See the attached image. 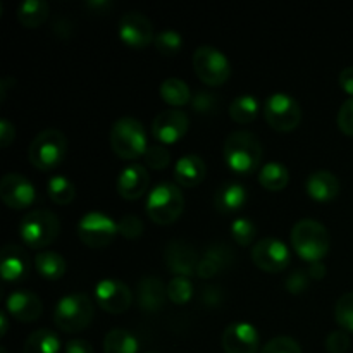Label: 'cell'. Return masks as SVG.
<instances>
[{
    "instance_id": "50",
    "label": "cell",
    "mask_w": 353,
    "mask_h": 353,
    "mask_svg": "<svg viewBox=\"0 0 353 353\" xmlns=\"http://www.w3.org/2000/svg\"><path fill=\"white\" fill-rule=\"evenodd\" d=\"M86 6H88L90 9L95 10L97 14H102V12H105L107 9H110V7H112V3L105 2V0H97V2H95V0H90Z\"/></svg>"
},
{
    "instance_id": "35",
    "label": "cell",
    "mask_w": 353,
    "mask_h": 353,
    "mask_svg": "<svg viewBox=\"0 0 353 353\" xmlns=\"http://www.w3.org/2000/svg\"><path fill=\"white\" fill-rule=\"evenodd\" d=\"M154 45L162 55H165V57H172V55H176L179 50H181L183 38L178 31L164 30L155 37Z\"/></svg>"
},
{
    "instance_id": "2",
    "label": "cell",
    "mask_w": 353,
    "mask_h": 353,
    "mask_svg": "<svg viewBox=\"0 0 353 353\" xmlns=\"http://www.w3.org/2000/svg\"><path fill=\"white\" fill-rule=\"evenodd\" d=\"M292 245L300 257L312 264L319 262L327 254L331 238L324 224H321L319 221L302 219L293 226Z\"/></svg>"
},
{
    "instance_id": "24",
    "label": "cell",
    "mask_w": 353,
    "mask_h": 353,
    "mask_svg": "<svg viewBox=\"0 0 353 353\" xmlns=\"http://www.w3.org/2000/svg\"><path fill=\"white\" fill-rule=\"evenodd\" d=\"M233 259L234 255L230 247H226V245H214L200 259L199 265H196V274L202 279L214 278L217 272L228 268L233 262Z\"/></svg>"
},
{
    "instance_id": "44",
    "label": "cell",
    "mask_w": 353,
    "mask_h": 353,
    "mask_svg": "<svg viewBox=\"0 0 353 353\" xmlns=\"http://www.w3.org/2000/svg\"><path fill=\"white\" fill-rule=\"evenodd\" d=\"M310 285V278L307 274V271H295L286 278L285 286L290 293L293 295H300V293L307 292Z\"/></svg>"
},
{
    "instance_id": "37",
    "label": "cell",
    "mask_w": 353,
    "mask_h": 353,
    "mask_svg": "<svg viewBox=\"0 0 353 353\" xmlns=\"http://www.w3.org/2000/svg\"><path fill=\"white\" fill-rule=\"evenodd\" d=\"M231 234H233L234 241L238 245L247 247V245H250L254 241L255 234H257V228H255V224L250 219L240 217V219H236L231 224Z\"/></svg>"
},
{
    "instance_id": "51",
    "label": "cell",
    "mask_w": 353,
    "mask_h": 353,
    "mask_svg": "<svg viewBox=\"0 0 353 353\" xmlns=\"http://www.w3.org/2000/svg\"><path fill=\"white\" fill-rule=\"evenodd\" d=\"M14 83H16V79H14V78H6V79H2V83H0V95H2V100L6 99L7 88H9L10 85H14Z\"/></svg>"
},
{
    "instance_id": "4",
    "label": "cell",
    "mask_w": 353,
    "mask_h": 353,
    "mask_svg": "<svg viewBox=\"0 0 353 353\" xmlns=\"http://www.w3.org/2000/svg\"><path fill=\"white\" fill-rule=\"evenodd\" d=\"M95 307L86 293H72L59 300L54 310V323L65 333L83 331L93 319Z\"/></svg>"
},
{
    "instance_id": "23",
    "label": "cell",
    "mask_w": 353,
    "mask_h": 353,
    "mask_svg": "<svg viewBox=\"0 0 353 353\" xmlns=\"http://www.w3.org/2000/svg\"><path fill=\"white\" fill-rule=\"evenodd\" d=\"M307 193L317 202H330L340 193V181L330 171H316L307 178Z\"/></svg>"
},
{
    "instance_id": "8",
    "label": "cell",
    "mask_w": 353,
    "mask_h": 353,
    "mask_svg": "<svg viewBox=\"0 0 353 353\" xmlns=\"http://www.w3.org/2000/svg\"><path fill=\"white\" fill-rule=\"evenodd\" d=\"M193 69L196 76L209 86H219L228 81L231 65L226 55L210 45H202L193 54Z\"/></svg>"
},
{
    "instance_id": "15",
    "label": "cell",
    "mask_w": 353,
    "mask_h": 353,
    "mask_svg": "<svg viewBox=\"0 0 353 353\" xmlns=\"http://www.w3.org/2000/svg\"><path fill=\"white\" fill-rule=\"evenodd\" d=\"M188 116L179 109L162 110L155 116L152 124V134L161 143L171 145L181 140L188 131Z\"/></svg>"
},
{
    "instance_id": "20",
    "label": "cell",
    "mask_w": 353,
    "mask_h": 353,
    "mask_svg": "<svg viewBox=\"0 0 353 353\" xmlns=\"http://www.w3.org/2000/svg\"><path fill=\"white\" fill-rule=\"evenodd\" d=\"M7 312L21 323H33L41 314V302L31 292H14L7 299Z\"/></svg>"
},
{
    "instance_id": "19",
    "label": "cell",
    "mask_w": 353,
    "mask_h": 353,
    "mask_svg": "<svg viewBox=\"0 0 353 353\" xmlns=\"http://www.w3.org/2000/svg\"><path fill=\"white\" fill-rule=\"evenodd\" d=\"M0 271L6 281H17L30 272V257L28 252L19 245H6L2 248Z\"/></svg>"
},
{
    "instance_id": "14",
    "label": "cell",
    "mask_w": 353,
    "mask_h": 353,
    "mask_svg": "<svg viewBox=\"0 0 353 353\" xmlns=\"http://www.w3.org/2000/svg\"><path fill=\"white\" fill-rule=\"evenodd\" d=\"M0 199L10 209L21 210L34 202L37 192H34V186L24 176L9 172L0 179Z\"/></svg>"
},
{
    "instance_id": "16",
    "label": "cell",
    "mask_w": 353,
    "mask_h": 353,
    "mask_svg": "<svg viewBox=\"0 0 353 353\" xmlns=\"http://www.w3.org/2000/svg\"><path fill=\"white\" fill-rule=\"evenodd\" d=\"M259 333L252 324L234 323L224 330L223 348L226 353H257Z\"/></svg>"
},
{
    "instance_id": "38",
    "label": "cell",
    "mask_w": 353,
    "mask_h": 353,
    "mask_svg": "<svg viewBox=\"0 0 353 353\" xmlns=\"http://www.w3.org/2000/svg\"><path fill=\"white\" fill-rule=\"evenodd\" d=\"M143 157L147 165H150L152 169H157V171L165 169L169 165V162H171V155H169L168 148L162 147V145H152V147H148Z\"/></svg>"
},
{
    "instance_id": "32",
    "label": "cell",
    "mask_w": 353,
    "mask_h": 353,
    "mask_svg": "<svg viewBox=\"0 0 353 353\" xmlns=\"http://www.w3.org/2000/svg\"><path fill=\"white\" fill-rule=\"evenodd\" d=\"M259 100L254 95H240L231 102L230 116L234 123L248 124L257 117Z\"/></svg>"
},
{
    "instance_id": "21",
    "label": "cell",
    "mask_w": 353,
    "mask_h": 353,
    "mask_svg": "<svg viewBox=\"0 0 353 353\" xmlns=\"http://www.w3.org/2000/svg\"><path fill=\"white\" fill-rule=\"evenodd\" d=\"M138 303L143 310H159L164 307L165 299L168 296V288L164 286V283L161 281L155 276H143V278L138 281Z\"/></svg>"
},
{
    "instance_id": "27",
    "label": "cell",
    "mask_w": 353,
    "mask_h": 353,
    "mask_svg": "<svg viewBox=\"0 0 353 353\" xmlns=\"http://www.w3.org/2000/svg\"><path fill=\"white\" fill-rule=\"evenodd\" d=\"M48 17V3L45 0H24L17 9V19L24 28L41 26Z\"/></svg>"
},
{
    "instance_id": "31",
    "label": "cell",
    "mask_w": 353,
    "mask_h": 353,
    "mask_svg": "<svg viewBox=\"0 0 353 353\" xmlns=\"http://www.w3.org/2000/svg\"><path fill=\"white\" fill-rule=\"evenodd\" d=\"M161 97L164 102L174 107L185 105V103L192 102L193 99L192 92H190V86L179 78L164 79L161 85Z\"/></svg>"
},
{
    "instance_id": "48",
    "label": "cell",
    "mask_w": 353,
    "mask_h": 353,
    "mask_svg": "<svg viewBox=\"0 0 353 353\" xmlns=\"http://www.w3.org/2000/svg\"><path fill=\"white\" fill-rule=\"evenodd\" d=\"M65 353H93V347L86 340H71L65 345Z\"/></svg>"
},
{
    "instance_id": "30",
    "label": "cell",
    "mask_w": 353,
    "mask_h": 353,
    "mask_svg": "<svg viewBox=\"0 0 353 353\" xmlns=\"http://www.w3.org/2000/svg\"><path fill=\"white\" fill-rule=\"evenodd\" d=\"M138 340L126 330H112L105 334L103 352L105 353H138Z\"/></svg>"
},
{
    "instance_id": "9",
    "label": "cell",
    "mask_w": 353,
    "mask_h": 353,
    "mask_svg": "<svg viewBox=\"0 0 353 353\" xmlns=\"http://www.w3.org/2000/svg\"><path fill=\"white\" fill-rule=\"evenodd\" d=\"M264 117L269 126L276 131L295 130L302 121V109L293 97L286 93H274L264 103Z\"/></svg>"
},
{
    "instance_id": "49",
    "label": "cell",
    "mask_w": 353,
    "mask_h": 353,
    "mask_svg": "<svg viewBox=\"0 0 353 353\" xmlns=\"http://www.w3.org/2000/svg\"><path fill=\"white\" fill-rule=\"evenodd\" d=\"M307 274H309V278L312 279H323L324 276H326V265L323 264V262H312V264L309 265V269H307Z\"/></svg>"
},
{
    "instance_id": "54",
    "label": "cell",
    "mask_w": 353,
    "mask_h": 353,
    "mask_svg": "<svg viewBox=\"0 0 353 353\" xmlns=\"http://www.w3.org/2000/svg\"><path fill=\"white\" fill-rule=\"evenodd\" d=\"M147 353H157V352H147Z\"/></svg>"
},
{
    "instance_id": "6",
    "label": "cell",
    "mask_w": 353,
    "mask_h": 353,
    "mask_svg": "<svg viewBox=\"0 0 353 353\" xmlns=\"http://www.w3.org/2000/svg\"><path fill=\"white\" fill-rule=\"evenodd\" d=\"M110 147L121 159H137L147 152L143 124L134 117H121L110 128Z\"/></svg>"
},
{
    "instance_id": "17",
    "label": "cell",
    "mask_w": 353,
    "mask_h": 353,
    "mask_svg": "<svg viewBox=\"0 0 353 353\" xmlns=\"http://www.w3.org/2000/svg\"><path fill=\"white\" fill-rule=\"evenodd\" d=\"M164 257L168 268L171 269L176 276H185V278H188L193 272H196V265H199L200 262L199 255L193 250L192 245H188L186 241L181 240H172L171 243L165 247Z\"/></svg>"
},
{
    "instance_id": "43",
    "label": "cell",
    "mask_w": 353,
    "mask_h": 353,
    "mask_svg": "<svg viewBox=\"0 0 353 353\" xmlns=\"http://www.w3.org/2000/svg\"><path fill=\"white\" fill-rule=\"evenodd\" d=\"M338 128L347 137H353V97L345 100L338 110Z\"/></svg>"
},
{
    "instance_id": "22",
    "label": "cell",
    "mask_w": 353,
    "mask_h": 353,
    "mask_svg": "<svg viewBox=\"0 0 353 353\" xmlns=\"http://www.w3.org/2000/svg\"><path fill=\"white\" fill-rule=\"evenodd\" d=\"M207 168L205 162L195 154H188L179 159L174 165V179L178 185L185 188H193L199 186L205 179Z\"/></svg>"
},
{
    "instance_id": "1",
    "label": "cell",
    "mask_w": 353,
    "mask_h": 353,
    "mask_svg": "<svg viewBox=\"0 0 353 353\" xmlns=\"http://www.w3.org/2000/svg\"><path fill=\"white\" fill-rule=\"evenodd\" d=\"M224 161L234 172H254L262 161V143L252 131H233L224 141Z\"/></svg>"
},
{
    "instance_id": "5",
    "label": "cell",
    "mask_w": 353,
    "mask_h": 353,
    "mask_svg": "<svg viewBox=\"0 0 353 353\" xmlns=\"http://www.w3.org/2000/svg\"><path fill=\"white\" fill-rule=\"evenodd\" d=\"M185 209V199L174 183H159L147 199V214L155 224L168 226L178 221Z\"/></svg>"
},
{
    "instance_id": "18",
    "label": "cell",
    "mask_w": 353,
    "mask_h": 353,
    "mask_svg": "<svg viewBox=\"0 0 353 353\" xmlns=\"http://www.w3.org/2000/svg\"><path fill=\"white\" fill-rule=\"evenodd\" d=\"M148 183H150V176L147 169L143 165L131 164L124 168L117 178V193L124 200H137L147 192Z\"/></svg>"
},
{
    "instance_id": "25",
    "label": "cell",
    "mask_w": 353,
    "mask_h": 353,
    "mask_svg": "<svg viewBox=\"0 0 353 353\" xmlns=\"http://www.w3.org/2000/svg\"><path fill=\"white\" fill-rule=\"evenodd\" d=\"M247 188L240 183H224L216 192V196H214L216 209L223 214L236 212L247 203Z\"/></svg>"
},
{
    "instance_id": "26",
    "label": "cell",
    "mask_w": 353,
    "mask_h": 353,
    "mask_svg": "<svg viewBox=\"0 0 353 353\" xmlns=\"http://www.w3.org/2000/svg\"><path fill=\"white\" fill-rule=\"evenodd\" d=\"M34 268H37L38 274L43 276L48 281H55V279H61L65 274V261L61 254L57 252L45 250L37 254L34 257Z\"/></svg>"
},
{
    "instance_id": "46",
    "label": "cell",
    "mask_w": 353,
    "mask_h": 353,
    "mask_svg": "<svg viewBox=\"0 0 353 353\" xmlns=\"http://www.w3.org/2000/svg\"><path fill=\"white\" fill-rule=\"evenodd\" d=\"M14 138H16V128H14V124L7 119L0 121V147H9L14 141Z\"/></svg>"
},
{
    "instance_id": "52",
    "label": "cell",
    "mask_w": 353,
    "mask_h": 353,
    "mask_svg": "<svg viewBox=\"0 0 353 353\" xmlns=\"http://www.w3.org/2000/svg\"><path fill=\"white\" fill-rule=\"evenodd\" d=\"M0 323H2V330H0V334H2V336H6V333H7V314L6 312L0 314Z\"/></svg>"
},
{
    "instance_id": "11",
    "label": "cell",
    "mask_w": 353,
    "mask_h": 353,
    "mask_svg": "<svg viewBox=\"0 0 353 353\" xmlns=\"http://www.w3.org/2000/svg\"><path fill=\"white\" fill-rule=\"evenodd\" d=\"M252 261L265 272H281L290 264V250L278 238H262L252 248Z\"/></svg>"
},
{
    "instance_id": "53",
    "label": "cell",
    "mask_w": 353,
    "mask_h": 353,
    "mask_svg": "<svg viewBox=\"0 0 353 353\" xmlns=\"http://www.w3.org/2000/svg\"><path fill=\"white\" fill-rule=\"evenodd\" d=\"M0 353H7V350H6V348H2V350H0Z\"/></svg>"
},
{
    "instance_id": "12",
    "label": "cell",
    "mask_w": 353,
    "mask_h": 353,
    "mask_svg": "<svg viewBox=\"0 0 353 353\" xmlns=\"http://www.w3.org/2000/svg\"><path fill=\"white\" fill-rule=\"evenodd\" d=\"M95 299L100 309L109 314H123L133 302L131 290L119 279H102L97 283Z\"/></svg>"
},
{
    "instance_id": "3",
    "label": "cell",
    "mask_w": 353,
    "mask_h": 353,
    "mask_svg": "<svg viewBox=\"0 0 353 353\" xmlns=\"http://www.w3.org/2000/svg\"><path fill=\"white\" fill-rule=\"evenodd\" d=\"M68 154V138L61 130H45L38 133L28 148V159L41 171H50L64 161Z\"/></svg>"
},
{
    "instance_id": "10",
    "label": "cell",
    "mask_w": 353,
    "mask_h": 353,
    "mask_svg": "<svg viewBox=\"0 0 353 353\" xmlns=\"http://www.w3.org/2000/svg\"><path fill=\"white\" fill-rule=\"evenodd\" d=\"M119 234L117 223L112 217L105 216L103 212H88L79 219L78 236L86 247L103 248L112 243V240Z\"/></svg>"
},
{
    "instance_id": "39",
    "label": "cell",
    "mask_w": 353,
    "mask_h": 353,
    "mask_svg": "<svg viewBox=\"0 0 353 353\" xmlns=\"http://www.w3.org/2000/svg\"><path fill=\"white\" fill-rule=\"evenodd\" d=\"M261 353H302V348L293 338L278 336L264 345Z\"/></svg>"
},
{
    "instance_id": "36",
    "label": "cell",
    "mask_w": 353,
    "mask_h": 353,
    "mask_svg": "<svg viewBox=\"0 0 353 353\" xmlns=\"http://www.w3.org/2000/svg\"><path fill=\"white\" fill-rule=\"evenodd\" d=\"M334 317H336V323L345 331H352L353 333V292H348L340 296L336 307H334Z\"/></svg>"
},
{
    "instance_id": "41",
    "label": "cell",
    "mask_w": 353,
    "mask_h": 353,
    "mask_svg": "<svg viewBox=\"0 0 353 353\" xmlns=\"http://www.w3.org/2000/svg\"><path fill=\"white\" fill-rule=\"evenodd\" d=\"M217 97L214 93L209 92H199L195 97L192 99V107L196 114H214L217 109Z\"/></svg>"
},
{
    "instance_id": "47",
    "label": "cell",
    "mask_w": 353,
    "mask_h": 353,
    "mask_svg": "<svg viewBox=\"0 0 353 353\" xmlns=\"http://www.w3.org/2000/svg\"><path fill=\"white\" fill-rule=\"evenodd\" d=\"M338 81H340L341 90H343V92H347L350 97H353V68L341 69Z\"/></svg>"
},
{
    "instance_id": "45",
    "label": "cell",
    "mask_w": 353,
    "mask_h": 353,
    "mask_svg": "<svg viewBox=\"0 0 353 353\" xmlns=\"http://www.w3.org/2000/svg\"><path fill=\"white\" fill-rule=\"evenodd\" d=\"M224 300L223 288L219 286H205L202 292V302L207 307H219Z\"/></svg>"
},
{
    "instance_id": "40",
    "label": "cell",
    "mask_w": 353,
    "mask_h": 353,
    "mask_svg": "<svg viewBox=\"0 0 353 353\" xmlns=\"http://www.w3.org/2000/svg\"><path fill=\"white\" fill-rule=\"evenodd\" d=\"M117 230H119V234H123L128 240H137V238H140L141 234H143L145 228L140 217L130 214V216H124L123 219L117 223Z\"/></svg>"
},
{
    "instance_id": "13",
    "label": "cell",
    "mask_w": 353,
    "mask_h": 353,
    "mask_svg": "<svg viewBox=\"0 0 353 353\" xmlns=\"http://www.w3.org/2000/svg\"><path fill=\"white\" fill-rule=\"evenodd\" d=\"M119 37L124 43L134 48H143L155 40L150 19L137 10L126 12L121 17Z\"/></svg>"
},
{
    "instance_id": "29",
    "label": "cell",
    "mask_w": 353,
    "mask_h": 353,
    "mask_svg": "<svg viewBox=\"0 0 353 353\" xmlns=\"http://www.w3.org/2000/svg\"><path fill=\"white\" fill-rule=\"evenodd\" d=\"M290 181V172L281 162H269L259 172V183L269 192H279L286 188Z\"/></svg>"
},
{
    "instance_id": "7",
    "label": "cell",
    "mask_w": 353,
    "mask_h": 353,
    "mask_svg": "<svg viewBox=\"0 0 353 353\" xmlns=\"http://www.w3.org/2000/svg\"><path fill=\"white\" fill-rule=\"evenodd\" d=\"M59 231H61L59 217L45 209L28 212L19 228L21 238L30 248L48 247L59 236Z\"/></svg>"
},
{
    "instance_id": "33",
    "label": "cell",
    "mask_w": 353,
    "mask_h": 353,
    "mask_svg": "<svg viewBox=\"0 0 353 353\" xmlns=\"http://www.w3.org/2000/svg\"><path fill=\"white\" fill-rule=\"evenodd\" d=\"M47 192L52 202H55L57 205H68L76 196L74 185L65 176H54V178L48 179Z\"/></svg>"
},
{
    "instance_id": "28",
    "label": "cell",
    "mask_w": 353,
    "mask_h": 353,
    "mask_svg": "<svg viewBox=\"0 0 353 353\" xmlns=\"http://www.w3.org/2000/svg\"><path fill=\"white\" fill-rule=\"evenodd\" d=\"M61 340L50 330H37L24 341L23 353H59Z\"/></svg>"
},
{
    "instance_id": "42",
    "label": "cell",
    "mask_w": 353,
    "mask_h": 353,
    "mask_svg": "<svg viewBox=\"0 0 353 353\" xmlns=\"http://www.w3.org/2000/svg\"><path fill=\"white\" fill-rule=\"evenodd\" d=\"M350 348V336L345 330L331 331L326 338V350L330 353H347Z\"/></svg>"
},
{
    "instance_id": "34",
    "label": "cell",
    "mask_w": 353,
    "mask_h": 353,
    "mask_svg": "<svg viewBox=\"0 0 353 353\" xmlns=\"http://www.w3.org/2000/svg\"><path fill=\"white\" fill-rule=\"evenodd\" d=\"M168 296L176 305H185L193 296V285L185 276H176L168 285Z\"/></svg>"
}]
</instances>
